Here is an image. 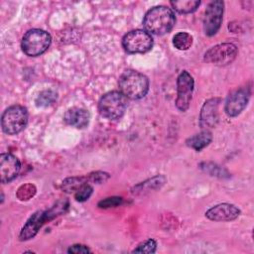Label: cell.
I'll return each instance as SVG.
<instances>
[{"label": "cell", "mask_w": 254, "mask_h": 254, "mask_svg": "<svg viewBox=\"0 0 254 254\" xmlns=\"http://www.w3.org/2000/svg\"><path fill=\"white\" fill-rule=\"evenodd\" d=\"M68 207V202L66 200H61L58 201L54 206H52L50 209L43 211L39 210L32 214V216L28 219L26 224L23 226L19 238L21 241H25L28 239L33 238L40 228L48 221H51L58 215L64 213Z\"/></svg>", "instance_id": "7a4b0ae2"}, {"label": "cell", "mask_w": 254, "mask_h": 254, "mask_svg": "<svg viewBox=\"0 0 254 254\" xmlns=\"http://www.w3.org/2000/svg\"><path fill=\"white\" fill-rule=\"evenodd\" d=\"M21 169L20 161L10 153L0 155V180L3 184L14 180Z\"/></svg>", "instance_id": "7c38bea8"}, {"label": "cell", "mask_w": 254, "mask_h": 254, "mask_svg": "<svg viewBox=\"0 0 254 254\" xmlns=\"http://www.w3.org/2000/svg\"><path fill=\"white\" fill-rule=\"evenodd\" d=\"M205 167H206L205 169H211L213 171V172L210 173L212 176H220L221 174H223V170H221L218 166H215L213 164H212L211 167H209L208 164H205Z\"/></svg>", "instance_id": "4316f807"}, {"label": "cell", "mask_w": 254, "mask_h": 254, "mask_svg": "<svg viewBox=\"0 0 254 254\" xmlns=\"http://www.w3.org/2000/svg\"><path fill=\"white\" fill-rule=\"evenodd\" d=\"M52 42L51 35L41 29L29 30L22 39L23 52L30 57H37L44 54Z\"/></svg>", "instance_id": "8992f818"}, {"label": "cell", "mask_w": 254, "mask_h": 254, "mask_svg": "<svg viewBox=\"0 0 254 254\" xmlns=\"http://www.w3.org/2000/svg\"><path fill=\"white\" fill-rule=\"evenodd\" d=\"M219 98H211L207 100L200 111V125L205 128H211L218 121V104Z\"/></svg>", "instance_id": "5bb4252c"}, {"label": "cell", "mask_w": 254, "mask_h": 254, "mask_svg": "<svg viewBox=\"0 0 254 254\" xmlns=\"http://www.w3.org/2000/svg\"><path fill=\"white\" fill-rule=\"evenodd\" d=\"M240 214V210L233 204L220 203L212 206L205 212V216L214 221H231L236 219Z\"/></svg>", "instance_id": "4fadbf2b"}, {"label": "cell", "mask_w": 254, "mask_h": 254, "mask_svg": "<svg viewBox=\"0 0 254 254\" xmlns=\"http://www.w3.org/2000/svg\"><path fill=\"white\" fill-rule=\"evenodd\" d=\"M250 97V91L248 87H242L232 92L225 102V113L229 117H235L240 114L246 107Z\"/></svg>", "instance_id": "8fae6325"}, {"label": "cell", "mask_w": 254, "mask_h": 254, "mask_svg": "<svg viewBox=\"0 0 254 254\" xmlns=\"http://www.w3.org/2000/svg\"><path fill=\"white\" fill-rule=\"evenodd\" d=\"M127 108V97L120 91L105 93L99 100L98 110L107 119L120 118Z\"/></svg>", "instance_id": "277c9868"}, {"label": "cell", "mask_w": 254, "mask_h": 254, "mask_svg": "<svg viewBox=\"0 0 254 254\" xmlns=\"http://www.w3.org/2000/svg\"><path fill=\"white\" fill-rule=\"evenodd\" d=\"M223 2L220 0L212 1L206 8L203 18V29L207 36L215 35L222 22L223 16Z\"/></svg>", "instance_id": "30bf717a"}, {"label": "cell", "mask_w": 254, "mask_h": 254, "mask_svg": "<svg viewBox=\"0 0 254 254\" xmlns=\"http://www.w3.org/2000/svg\"><path fill=\"white\" fill-rule=\"evenodd\" d=\"M173 44L175 48L181 51H186L192 45V37L186 32H180L176 34L173 38Z\"/></svg>", "instance_id": "d6986e66"}, {"label": "cell", "mask_w": 254, "mask_h": 254, "mask_svg": "<svg viewBox=\"0 0 254 254\" xmlns=\"http://www.w3.org/2000/svg\"><path fill=\"white\" fill-rule=\"evenodd\" d=\"M123 202L122 197L120 196H111L106 197L98 202V206L101 208H109V207H115L120 205Z\"/></svg>", "instance_id": "cb8c5ba5"}, {"label": "cell", "mask_w": 254, "mask_h": 254, "mask_svg": "<svg viewBox=\"0 0 254 254\" xmlns=\"http://www.w3.org/2000/svg\"><path fill=\"white\" fill-rule=\"evenodd\" d=\"M175 23L176 17L173 10L164 5L151 8L143 20L147 32L157 36L169 33L175 26Z\"/></svg>", "instance_id": "6da1fadb"}, {"label": "cell", "mask_w": 254, "mask_h": 254, "mask_svg": "<svg viewBox=\"0 0 254 254\" xmlns=\"http://www.w3.org/2000/svg\"><path fill=\"white\" fill-rule=\"evenodd\" d=\"M28 123V111L19 104L8 107L2 114V130L9 135H15L25 129Z\"/></svg>", "instance_id": "5b68a950"}, {"label": "cell", "mask_w": 254, "mask_h": 254, "mask_svg": "<svg viewBox=\"0 0 254 254\" xmlns=\"http://www.w3.org/2000/svg\"><path fill=\"white\" fill-rule=\"evenodd\" d=\"M68 253H75V254H81V253H89L90 250L87 246L85 245H81V244H74L72 246H70L67 249Z\"/></svg>", "instance_id": "484cf974"}, {"label": "cell", "mask_w": 254, "mask_h": 254, "mask_svg": "<svg viewBox=\"0 0 254 254\" xmlns=\"http://www.w3.org/2000/svg\"><path fill=\"white\" fill-rule=\"evenodd\" d=\"M212 140V135L209 131L203 130L191 137H190L186 143L189 147L194 149L195 151H200L206 147Z\"/></svg>", "instance_id": "2e32d148"}, {"label": "cell", "mask_w": 254, "mask_h": 254, "mask_svg": "<svg viewBox=\"0 0 254 254\" xmlns=\"http://www.w3.org/2000/svg\"><path fill=\"white\" fill-rule=\"evenodd\" d=\"M122 46L129 54H144L152 49L153 38L145 30H132L123 37Z\"/></svg>", "instance_id": "52a82bcc"}, {"label": "cell", "mask_w": 254, "mask_h": 254, "mask_svg": "<svg viewBox=\"0 0 254 254\" xmlns=\"http://www.w3.org/2000/svg\"><path fill=\"white\" fill-rule=\"evenodd\" d=\"M237 56V48L231 43H222L211 47L204 54V62L215 65L231 64Z\"/></svg>", "instance_id": "ba28073f"}, {"label": "cell", "mask_w": 254, "mask_h": 254, "mask_svg": "<svg viewBox=\"0 0 254 254\" xmlns=\"http://www.w3.org/2000/svg\"><path fill=\"white\" fill-rule=\"evenodd\" d=\"M88 184V179L86 177H72L65 179L62 184V189L67 193L77 191L83 185Z\"/></svg>", "instance_id": "e0dca14e"}, {"label": "cell", "mask_w": 254, "mask_h": 254, "mask_svg": "<svg viewBox=\"0 0 254 254\" xmlns=\"http://www.w3.org/2000/svg\"><path fill=\"white\" fill-rule=\"evenodd\" d=\"M35 193H36L35 186L32 184H25L18 189L16 195L20 200H28L31 197H33Z\"/></svg>", "instance_id": "44dd1931"}, {"label": "cell", "mask_w": 254, "mask_h": 254, "mask_svg": "<svg viewBox=\"0 0 254 254\" xmlns=\"http://www.w3.org/2000/svg\"><path fill=\"white\" fill-rule=\"evenodd\" d=\"M119 89L122 94L130 99L143 98L149 90V80L141 72L128 69L119 77Z\"/></svg>", "instance_id": "3957f363"}, {"label": "cell", "mask_w": 254, "mask_h": 254, "mask_svg": "<svg viewBox=\"0 0 254 254\" xmlns=\"http://www.w3.org/2000/svg\"><path fill=\"white\" fill-rule=\"evenodd\" d=\"M87 179H88V182L102 184L109 179V174H107L105 172H94V173L87 175Z\"/></svg>", "instance_id": "d4e9b609"}, {"label": "cell", "mask_w": 254, "mask_h": 254, "mask_svg": "<svg viewBox=\"0 0 254 254\" xmlns=\"http://www.w3.org/2000/svg\"><path fill=\"white\" fill-rule=\"evenodd\" d=\"M193 78L187 71H182L177 79V99L176 106L180 111H187L190 107L193 90Z\"/></svg>", "instance_id": "9c48e42d"}, {"label": "cell", "mask_w": 254, "mask_h": 254, "mask_svg": "<svg viewBox=\"0 0 254 254\" xmlns=\"http://www.w3.org/2000/svg\"><path fill=\"white\" fill-rule=\"evenodd\" d=\"M200 1L198 0H181V1H171L172 7L179 13L189 14L194 12L199 6Z\"/></svg>", "instance_id": "ac0fdd59"}, {"label": "cell", "mask_w": 254, "mask_h": 254, "mask_svg": "<svg viewBox=\"0 0 254 254\" xmlns=\"http://www.w3.org/2000/svg\"><path fill=\"white\" fill-rule=\"evenodd\" d=\"M57 100V93L53 90H44L40 92L38 97L36 98L37 106L46 107L53 104Z\"/></svg>", "instance_id": "ffe728a7"}, {"label": "cell", "mask_w": 254, "mask_h": 254, "mask_svg": "<svg viewBox=\"0 0 254 254\" xmlns=\"http://www.w3.org/2000/svg\"><path fill=\"white\" fill-rule=\"evenodd\" d=\"M92 190H93V189H92L91 186H89L88 184L83 185L77 191L74 192L75 200L80 201V202L87 200L90 197V195L92 193Z\"/></svg>", "instance_id": "603a6c76"}, {"label": "cell", "mask_w": 254, "mask_h": 254, "mask_svg": "<svg viewBox=\"0 0 254 254\" xmlns=\"http://www.w3.org/2000/svg\"><path fill=\"white\" fill-rule=\"evenodd\" d=\"M157 248V243L154 239H148L139 244L137 248L133 250L134 253H154Z\"/></svg>", "instance_id": "7402d4cb"}, {"label": "cell", "mask_w": 254, "mask_h": 254, "mask_svg": "<svg viewBox=\"0 0 254 254\" xmlns=\"http://www.w3.org/2000/svg\"><path fill=\"white\" fill-rule=\"evenodd\" d=\"M90 119L89 112L80 107H71L64 113V120L66 124L73 126L75 128L81 129L88 125Z\"/></svg>", "instance_id": "9a60e30c"}]
</instances>
